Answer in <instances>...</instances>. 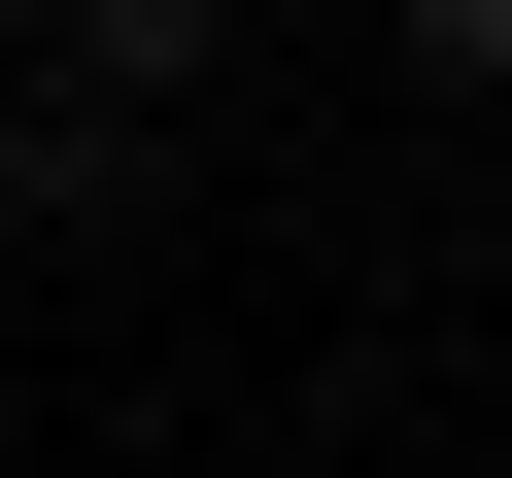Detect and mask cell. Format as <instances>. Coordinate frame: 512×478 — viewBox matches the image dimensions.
Masks as SVG:
<instances>
[{
  "instance_id": "cell-1",
  "label": "cell",
  "mask_w": 512,
  "mask_h": 478,
  "mask_svg": "<svg viewBox=\"0 0 512 478\" xmlns=\"http://www.w3.org/2000/svg\"><path fill=\"white\" fill-rule=\"evenodd\" d=\"M205 69H239V0H35V103H137V137H171Z\"/></svg>"
},
{
  "instance_id": "cell-2",
  "label": "cell",
  "mask_w": 512,
  "mask_h": 478,
  "mask_svg": "<svg viewBox=\"0 0 512 478\" xmlns=\"http://www.w3.org/2000/svg\"><path fill=\"white\" fill-rule=\"evenodd\" d=\"M376 69L410 103H512V0H376Z\"/></svg>"
}]
</instances>
